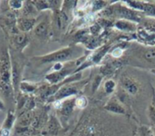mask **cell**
I'll list each match as a JSON object with an SVG mask.
<instances>
[{"label":"cell","instance_id":"obj_18","mask_svg":"<svg viewBox=\"0 0 155 136\" xmlns=\"http://www.w3.org/2000/svg\"><path fill=\"white\" fill-rule=\"evenodd\" d=\"M138 136H154L153 129L146 126V125H143L142 127H140L139 129V134Z\"/></svg>","mask_w":155,"mask_h":136},{"label":"cell","instance_id":"obj_6","mask_svg":"<svg viewBox=\"0 0 155 136\" xmlns=\"http://www.w3.org/2000/svg\"><path fill=\"white\" fill-rule=\"evenodd\" d=\"M105 109L109 112L114 113V114H125L126 111L124 108V106L115 99L111 100L105 106Z\"/></svg>","mask_w":155,"mask_h":136},{"label":"cell","instance_id":"obj_10","mask_svg":"<svg viewBox=\"0 0 155 136\" xmlns=\"http://www.w3.org/2000/svg\"><path fill=\"white\" fill-rule=\"evenodd\" d=\"M75 106V100H67L64 103H62L59 106L61 114L63 115L68 116L74 110V107Z\"/></svg>","mask_w":155,"mask_h":136},{"label":"cell","instance_id":"obj_29","mask_svg":"<svg viewBox=\"0 0 155 136\" xmlns=\"http://www.w3.org/2000/svg\"><path fill=\"white\" fill-rule=\"evenodd\" d=\"M10 134V130L6 128H3L1 131V136H9Z\"/></svg>","mask_w":155,"mask_h":136},{"label":"cell","instance_id":"obj_25","mask_svg":"<svg viewBox=\"0 0 155 136\" xmlns=\"http://www.w3.org/2000/svg\"><path fill=\"white\" fill-rule=\"evenodd\" d=\"M14 120H15L14 115H13L11 113H9V114H8V116H7V119H6V122H5V126L4 128L9 129V128L12 126V124H14Z\"/></svg>","mask_w":155,"mask_h":136},{"label":"cell","instance_id":"obj_19","mask_svg":"<svg viewBox=\"0 0 155 136\" xmlns=\"http://www.w3.org/2000/svg\"><path fill=\"white\" fill-rule=\"evenodd\" d=\"M87 104H88V101L86 97L84 96H80L77 99H75V106H77L80 109L85 108L87 106Z\"/></svg>","mask_w":155,"mask_h":136},{"label":"cell","instance_id":"obj_26","mask_svg":"<svg viewBox=\"0 0 155 136\" xmlns=\"http://www.w3.org/2000/svg\"><path fill=\"white\" fill-rule=\"evenodd\" d=\"M35 106V101L33 98H27L25 103V107L27 111H30Z\"/></svg>","mask_w":155,"mask_h":136},{"label":"cell","instance_id":"obj_32","mask_svg":"<svg viewBox=\"0 0 155 136\" xmlns=\"http://www.w3.org/2000/svg\"><path fill=\"white\" fill-rule=\"evenodd\" d=\"M153 105L154 106V108H155V100H154V101H153Z\"/></svg>","mask_w":155,"mask_h":136},{"label":"cell","instance_id":"obj_11","mask_svg":"<svg viewBox=\"0 0 155 136\" xmlns=\"http://www.w3.org/2000/svg\"><path fill=\"white\" fill-rule=\"evenodd\" d=\"M116 14L123 17V18H125V19H128V20H134V19H137L136 17V15L134 11H131V10H128L124 7H119L115 10Z\"/></svg>","mask_w":155,"mask_h":136},{"label":"cell","instance_id":"obj_16","mask_svg":"<svg viewBox=\"0 0 155 136\" xmlns=\"http://www.w3.org/2000/svg\"><path fill=\"white\" fill-rule=\"evenodd\" d=\"M116 27L121 29V30H124V31H130V30H134V25L130 24L129 22L126 21H119L116 23Z\"/></svg>","mask_w":155,"mask_h":136},{"label":"cell","instance_id":"obj_14","mask_svg":"<svg viewBox=\"0 0 155 136\" xmlns=\"http://www.w3.org/2000/svg\"><path fill=\"white\" fill-rule=\"evenodd\" d=\"M143 57L151 64H155V47H151L143 53Z\"/></svg>","mask_w":155,"mask_h":136},{"label":"cell","instance_id":"obj_7","mask_svg":"<svg viewBox=\"0 0 155 136\" xmlns=\"http://www.w3.org/2000/svg\"><path fill=\"white\" fill-rule=\"evenodd\" d=\"M16 24H17V28L19 30L23 32H26L32 29V27L35 24V20L34 18H21L17 20Z\"/></svg>","mask_w":155,"mask_h":136},{"label":"cell","instance_id":"obj_12","mask_svg":"<svg viewBox=\"0 0 155 136\" xmlns=\"http://www.w3.org/2000/svg\"><path fill=\"white\" fill-rule=\"evenodd\" d=\"M66 75V71L62 69L61 71H58V72H54V73H52L50 75H46V79L52 83V84H55L57 82H59L60 80H62L64 76Z\"/></svg>","mask_w":155,"mask_h":136},{"label":"cell","instance_id":"obj_17","mask_svg":"<svg viewBox=\"0 0 155 136\" xmlns=\"http://www.w3.org/2000/svg\"><path fill=\"white\" fill-rule=\"evenodd\" d=\"M26 41H27V36H26L25 34H21V33L20 34H15V44L17 45L23 46V45H25Z\"/></svg>","mask_w":155,"mask_h":136},{"label":"cell","instance_id":"obj_33","mask_svg":"<svg viewBox=\"0 0 155 136\" xmlns=\"http://www.w3.org/2000/svg\"><path fill=\"white\" fill-rule=\"evenodd\" d=\"M135 136H138V134H137V135H135Z\"/></svg>","mask_w":155,"mask_h":136},{"label":"cell","instance_id":"obj_28","mask_svg":"<svg viewBox=\"0 0 155 136\" xmlns=\"http://www.w3.org/2000/svg\"><path fill=\"white\" fill-rule=\"evenodd\" d=\"M122 54H123V51H122L120 48H116V49H114V50L113 51V53H112L113 56H114V57L121 56V55H122Z\"/></svg>","mask_w":155,"mask_h":136},{"label":"cell","instance_id":"obj_22","mask_svg":"<svg viewBox=\"0 0 155 136\" xmlns=\"http://www.w3.org/2000/svg\"><path fill=\"white\" fill-rule=\"evenodd\" d=\"M20 87H21L22 91H23V92H25V93H31V92L35 91V87L33 86L32 85L25 84V83L20 84Z\"/></svg>","mask_w":155,"mask_h":136},{"label":"cell","instance_id":"obj_30","mask_svg":"<svg viewBox=\"0 0 155 136\" xmlns=\"http://www.w3.org/2000/svg\"><path fill=\"white\" fill-rule=\"evenodd\" d=\"M4 108V104H3V103L0 101V109H3Z\"/></svg>","mask_w":155,"mask_h":136},{"label":"cell","instance_id":"obj_5","mask_svg":"<svg viewBox=\"0 0 155 136\" xmlns=\"http://www.w3.org/2000/svg\"><path fill=\"white\" fill-rule=\"evenodd\" d=\"M122 85L124 88V90L130 94V95H136L138 92V86L128 76H124L122 78Z\"/></svg>","mask_w":155,"mask_h":136},{"label":"cell","instance_id":"obj_4","mask_svg":"<svg viewBox=\"0 0 155 136\" xmlns=\"http://www.w3.org/2000/svg\"><path fill=\"white\" fill-rule=\"evenodd\" d=\"M77 94V89L72 85H66L62 87L61 89H59L58 91H56L55 95H54V99L56 101H60L61 99L69 97L71 95H76Z\"/></svg>","mask_w":155,"mask_h":136},{"label":"cell","instance_id":"obj_23","mask_svg":"<svg viewBox=\"0 0 155 136\" xmlns=\"http://www.w3.org/2000/svg\"><path fill=\"white\" fill-rule=\"evenodd\" d=\"M12 75H13V83H14V85L16 86L17 85V82H18V78H19V72H18V68H17V66L15 65L13 67Z\"/></svg>","mask_w":155,"mask_h":136},{"label":"cell","instance_id":"obj_2","mask_svg":"<svg viewBox=\"0 0 155 136\" xmlns=\"http://www.w3.org/2000/svg\"><path fill=\"white\" fill-rule=\"evenodd\" d=\"M10 62L9 58L6 55H3L1 60H0V77H1V83L10 85V77H11V72H10Z\"/></svg>","mask_w":155,"mask_h":136},{"label":"cell","instance_id":"obj_13","mask_svg":"<svg viewBox=\"0 0 155 136\" xmlns=\"http://www.w3.org/2000/svg\"><path fill=\"white\" fill-rule=\"evenodd\" d=\"M48 33V25L46 22H41L35 27V34L38 36H45Z\"/></svg>","mask_w":155,"mask_h":136},{"label":"cell","instance_id":"obj_3","mask_svg":"<svg viewBox=\"0 0 155 136\" xmlns=\"http://www.w3.org/2000/svg\"><path fill=\"white\" fill-rule=\"evenodd\" d=\"M126 3L129 4L130 6L135 9L142 10L149 15H155V5H153V4L143 3V2H138V1H126Z\"/></svg>","mask_w":155,"mask_h":136},{"label":"cell","instance_id":"obj_24","mask_svg":"<svg viewBox=\"0 0 155 136\" xmlns=\"http://www.w3.org/2000/svg\"><path fill=\"white\" fill-rule=\"evenodd\" d=\"M9 5L12 9H20L23 6V2L22 1H9Z\"/></svg>","mask_w":155,"mask_h":136},{"label":"cell","instance_id":"obj_9","mask_svg":"<svg viewBox=\"0 0 155 136\" xmlns=\"http://www.w3.org/2000/svg\"><path fill=\"white\" fill-rule=\"evenodd\" d=\"M33 118V114L30 111L23 113L17 121V127H28V125L31 124Z\"/></svg>","mask_w":155,"mask_h":136},{"label":"cell","instance_id":"obj_8","mask_svg":"<svg viewBox=\"0 0 155 136\" xmlns=\"http://www.w3.org/2000/svg\"><path fill=\"white\" fill-rule=\"evenodd\" d=\"M59 124H58V122L57 120L52 116L45 127V134H49V135H55L58 131H59Z\"/></svg>","mask_w":155,"mask_h":136},{"label":"cell","instance_id":"obj_31","mask_svg":"<svg viewBox=\"0 0 155 136\" xmlns=\"http://www.w3.org/2000/svg\"><path fill=\"white\" fill-rule=\"evenodd\" d=\"M152 129H153V134H154V136H155V124H154V125L153 126V128H152Z\"/></svg>","mask_w":155,"mask_h":136},{"label":"cell","instance_id":"obj_20","mask_svg":"<svg viewBox=\"0 0 155 136\" xmlns=\"http://www.w3.org/2000/svg\"><path fill=\"white\" fill-rule=\"evenodd\" d=\"M115 83L113 80H108L104 83V90L106 94H111L114 91L115 89Z\"/></svg>","mask_w":155,"mask_h":136},{"label":"cell","instance_id":"obj_15","mask_svg":"<svg viewBox=\"0 0 155 136\" xmlns=\"http://www.w3.org/2000/svg\"><path fill=\"white\" fill-rule=\"evenodd\" d=\"M67 20H68V18H67V15H65V13L60 11L58 13V15H57V19H56L58 27L59 28H64L65 26L66 23H67Z\"/></svg>","mask_w":155,"mask_h":136},{"label":"cell","instance_id":"obj_27","mask_svg":"<svg viewBox=\"0 0 155 136\" xmlns=\"http://www.w3.org/2000/svg\"><path fill=\"white\" fill-rule=\"evenodd\" d=\"M149 115H150V118L152 119V121L155 124V108L153 105H151L149 108Z\"/></svg>","mask_w":155,"mask_h":136},{"label":"cell","instance_id":"obj_21","mask_svg":"<svg viewBox=\"0 0 155 136\" xmlns=\"http://www.w3.org/2000/svg\"><path fill=\"white\" fill-rule=\"evenodd\" d=\"M35 5L38 8V10H42V9L50 7L49 1H35Z\"/></svg>","mask_w":155,"mask_h":136},{"label":"cell","instance_id":"obj_1","mask_svg":"<svg viewBox=\"0 0 155 136\" xmlns=\"http://www.w3.org/2000/svg\"><path fill=\"white\" fill-rule=\"evenodd\" d=\"M74 55V51L73 48H65L56 52H54L50 55H47L41 58V61L45 64L53 63V62H63L72 58Z\"/></svg>","mask_w":155,"mask_h":136}]
</instances>
